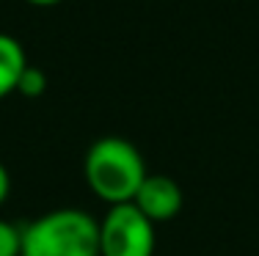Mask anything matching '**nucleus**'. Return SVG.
<instances>
[{
	"label": "nucleus",
	"instance_id": "obj_1",
	"mask_svg": "<svg viewBox=\"0 0 259 256\" xmlns=\"http://www.w3.org/2000/svg\"><path fill=\"white\" fill-rule=\"evenodd\" d=\"M83 174L91 193L110 207L133 204L138 187L149 176L141 151L127 138L119 135H105L89 146L83 160Z\"/></svg>",
	"mask_w": 259,
	"mask_h": 256
},
{
	"label": "nucleus",
	"instance_id": "obj_9",
	"mask_svg": "<svg viewBox=\"0 0 259 256\" xmlns=\"http://www.w3.org/2000/svg\"><path fill=\"white\" fill-rule=\"evenodd\" d=\"M28 3H33V6H55V3H61V0H28Z\"/></svg>",
	"mask_w": 259,
	"mask_h": 256
},
{
	"label": "nucleus",
	"instance_id": "obj_2",
	"mask_svg": "<svg viewBox=\"0 0 259 256\" xmlns=\"http://www.w3.org/2000/svg\"><path fill=\"white\" fill-rule=\"evenodd\" d=\"M20 256H100V221L61 207L22 226Z\"/></svg>",
	"mask_w": 259,
	"mask_h": 256
},
{
	"label": "nucleus",
	"instance_id": "obj_3",
	"mask_svg": "<svg viewBox=\"0 0 259 256\" xmlns=\"http://www.w3.org/2000/svg\"><path fill=\"white\" fill-rule=\"evenodd\" d=\"M155 223L135 204L108 207L100 221V256H155Z\"/></svg>",
	"mask_w": 259,
	"mask_h": 256
},
{
	"label": "nucleus",
	"instance_id": "obj_5",
	"mask_svg": "<svg viewBox=\"0 0 259 256\" xmlns=\"http://www.w3.org/2000/svg\"><path fill=\"white\" fill-rule=\"evenodd\" d=\"M25 66H28V58L22 44L14 36L0 33V99H6L9 94L17 91Z\"/></svg>",
	"mask_w": 259,
	"mask_h": 256
},
{
	"label": "nucleus",
	"instance_id": "obj_7",
	"mask_svg": "<svg viewBox=\"0 0 259 256\" xmlns=\"http://www.w3.org/2000/svg\"><path fill=\"white\" fill-rule=\"evenodd\" d=\"M22 245V229L0 218V256H20Z\"/></svg>",
	"mask_w": 259,
	"mask_h": 256
},
{
	"label": "nucleus",
	"instance_id": "obj_4",
	"mask_svg": "<svg viewBox=\"0 0 259 256\" xmlns=\"http://www.w3.org/2000/svg\"><path fill=\"white\" fill-rule=\"evenodd\" d=\"M133 204L149 218L152 223H165L171 218L180 215L185 196H182V187L177 185L171 176L165 174H149L144 179V185L138 187Z\"/></svg>",
	"mask_w": 259,
	"mask_h": 256
},
{
	"label": "nucleus",
	"instance_id": "obj_6",
	"mask_svg": "<svg viewBox=\"0 0 259 256\" xmlns=\"http://www.w3.org/2000/svg\"><path fill=\"white\" fill-rule=\"evenodd\" d=\"M45 88H47V77H45V72L41 69H36V66H25V72H22V77H20V85H17V91H20L22 96H41L45 94Z\"/></svg>",
	"mask_w": 259,
	"mask_h": 256
},
{
	"label": "nucleus",
	"instance_id": "obj_8",
	"mask_svg": "<svg viewBox=\"0 0 259 256\" xmlns=\"http://www.w3.org/2000/svg\"><path fill=\"white\" fill-rule=\"evenodd\" d=\"M9 193H11V176H9V171H6V166L0 163V207L9 198Z\"/></svg>",
	"mask_w": 259,
	"mask_h": 256
}]
</instances>
